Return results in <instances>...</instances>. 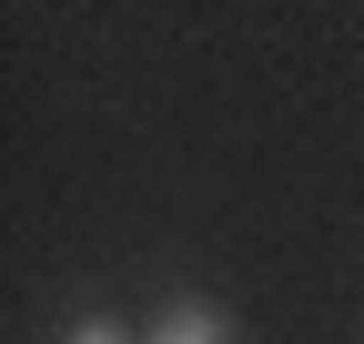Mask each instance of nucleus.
<instances>
[{
  "instance_id": "f257e3e1",
  "label": "nucleus",
  "mask_w": 364,
  "mask_h": 344,
  "mask_svg": "<svg viewBox=\"0 0 364 344\" xmlns=\"http://www.w3.org/2000/svg\"><path fill=\"white\" fill-rule=\"evenodd\" d=\"M142 344H243V334H233V314H223V304H203V294H172V304H152Z\"/></svg>"
},
{
  "instance_id": "f03ea898",
  "label": "nucleus",
  "mask_w": 364,
  "mask_h": 344,
  "mask_svg": "<svg viewBox=\"0 0 364 344\" xmlns=\"http://www.w3.org/2000/svg\"><path fill=\"white\" fill-rule=\"evenodd\" d=\"M61 344H142V324H122V314H71Z\"/></svg>"
}]
</instances>
